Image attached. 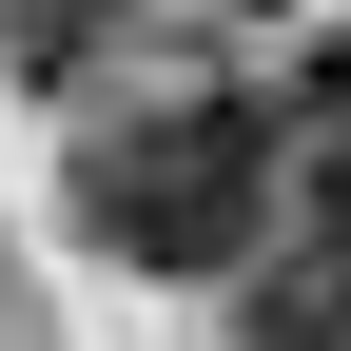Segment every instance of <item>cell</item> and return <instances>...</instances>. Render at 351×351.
<instances>
[{
    "label": "cell",
    "mask_w": 351,
    "mask_h": 351,
    "mask_svg": "<svg viewBox=\"0 0 351 351\" xmlns=\"http://www.w3.org/2000/svg\"><path fill=\"white\" fill-rule=\"evenodd\" d=\"M78 234L117 274H234L274 234V117L254 98H156L78 137Z\"/></svg>",
    "instance_id": "obj_1"
},
{
    "label": "cell",
    "mask_w": 351,
    "mask_h": 351,
    "mask_svg": "<svg viewBox=\"0 0 351 351\" xmlns=\"http://www.w3.org/2000/svg\"><path fill=\"white\" fill-rule=\"evenodd\" d=\"M234 274H254L234 351H351V156L313 176V215H293V234H254V254H234Z\"/></svg>",
    "instance_id": "obj_2"
},
{
    "label": "cell",
    "mask_w": 351,
    "mask_h": 351,
    "mask_svg": "<svg viewBox=\"0 0 351 351\" xmlns=\"http://www.w3.org/2000/svg\"><path fill=\"white\" fill-rule=\"evenodd\" d=\"M0 39H20V78H78V59H98V39H117V0H20V20H0Z\"/></svg>",
    "instance_id": "obj_3"
},
{
    "label": "cell",
    "mask_w": 351,
    "mask_h": 351,
    "mask_svg": "<svg viewBox=\"0 0 351 351\" xmlns=\"http://www.w3.org/2000/svg\"><path fill=\"white\" fill-rule=\"evenodd\" d=\"M293 117H313V156H351V59H313V78H293Z\"/></svg>",
    "instance_id": "obj_4"
}]
</instances>
